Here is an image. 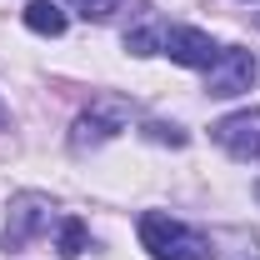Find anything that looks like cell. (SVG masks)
<instances>
[{"label": "cell", "instance_id": "4", "mask_svg": "<svg viewBox=\"0 0 260 260\" xmlns=\"http://www.w3.org/2000/svg\"><path fill=\"white\" fill-rule=\"evenodd\" d=\"M255 85V55L240 45H220V60L205 70V95H240Z\"/></svg>", "mask_w": 260, "mask_h": 260}, {"label": "cell", "instance_id": "10", "mask_svg": "<svg viewBox=\"0 0 260 260\" xmlns=\"http://www.w3.org/2000/svg\"><path fill=\"white\" fill-rule=\"evenodd\" d=\"M70 5H75V10L85 15V20H110V15H115V10H120L125 0H70Z\"/></svg>", "mask_w": 260, "mask_h": 260}, {"label": "cell", "instance_id": "2", "mask_svg": "<svg viewBox=\"0 0 260 260\" xmlns=\"http://www.w3.org/2000/svg\"><path fill=\"white\" fill-rule=\"evenodd\" d=\"M125 125H130V100L100 95L85 115H75V125H70V150H95L105 140H115Z\"/></svg>", "mask_w": 260, "mask_h": 260}, {"label": "cell", "instance_id": "8", "mask_svg": "<svg viewBox=\"0 0 260 260\" xmlns=\"http://www.w3.org/2000/svg\"><path fill=\"white\" fill-rule=\"evenodd\" d=\"M85 240H90V230H85V220L65 215V220H60V255H65V260H75L80 250H85Z\"/></svg>", "mask_w": 260, "mask_h": 260}, {"label": "cell", "instance_id": "7", "mask_svg": "<svg viewBox=\"0 0 260 260\" xmlns=\"http://www.w3.org/2000/svg\"><path fill=\"white\" fill-rule=\"evenodd\" d=\"M25 25L35 35H65V10L55 0H30L25 5Z\"/></svg>", "mask_w": 260, "mask_h": 260}, {"label": "cell", "instance_id": "6", "mask_svg": "<svg viewBox=\"0 0 260 260\" xmlns=\"http://www.w3.org/2000/svg\"><path fill=\"white\" fill-rule=\"evenodd\" d=\"M210 135L225 145L235 160H255V155H260V105H255V110H235V115H225V120H215Z\"/></svg>", "mask_w": 260, "mask_h": 260}, {"label": "cell", "instance_id": "12", "mask_svg": "<svg viewBox=\"0 0 260 260\" xmlns=\"http://www.w3.org/2000/svg\"><path fill=\"white\" fill-rule=\"evenodd\" d=\"M5 125H10V115H5V105H0V130H5Z\"/></svg>", "mask_w": 260, "mask_h": 260}, {"label": "cell", "instance_id": "13", "mask_svg": "<svg viewBox=\"0 0 260 260\" xmlns=\"http://www.w3.org/2000/svg\"><path fill=\"white\" fill-rule=\"evenodd\" d=\"M255 195H260V185H255Z\"/></svg>", "mask_w": 260, "mask_h": 260}, {"label": "cell", "instance_id": "11", "mask_svg": "<svg viewBox=\"0 0 260 260\" xmlns=\"http://www.w3.org/2000/svg\"><path fill=\"white\" fill-rule=\"evenodd\" d=\"M125 50L130 55H155V50H160V30H130Z\"/></svg>", "mask_w": 260, "mask_h": 260}, {"label": "cell", "instance_id": "9", "mask_svg": "<svg viewBox=\"0 0 260 260\" xmlns=\"http://www.w3.org/2000/svg\"><path fill=\"white\" fill-rule=\"evenodd\" d=\"M145 140H155V145H185L190 135L180 125H165V120H145Z\"/></svg>", "mask_w": 260, "mask_h": 260}, {"label": "cell", "instance_id": "3", "mask_svg": "<svg viewBox=\"0 0 260 260\" xmlns=\"http://www.w3.org/2000/svg\"><path fill=\"white\" fill-rule=\"evenodd\" d=\"M40 230H50V195L40 190H20L10 195V210H5V230H0V245L15 255V250H25Z\"/></svg>", "mask_w": 260, "mask_h": 260}, {"label": "cell", "instance_id": "5", "mask_svg": "<svg viewBox=\"0 0 260 260\" xmlns=\"http://www.w3.org/2000/svg\"><path fill=\"white\" fill-rule=\"evenodd\" d=\"M160 50L175 65H190V70H210V65L220 60V45H215L205 30H190V25H170V30H160Z\"/></svg>", "mask_w": 260, "mask_h": 260}, {"label": "cell", "instance_id": "1", "mask_svg": "<svg viewBox=\"0 0 260 260\" xmlns=\"http://www.w3.org/2000/svg\"><path fill=\"white\" fill-rule=\"evenodd\" d=\"M140 245L155 260H205L210 255V240H205L200 230L180 225V220L165 215V210H145V215H140Z\"/></svg>", "mask_w": 260, "mask_h": 260}]
</instances>
